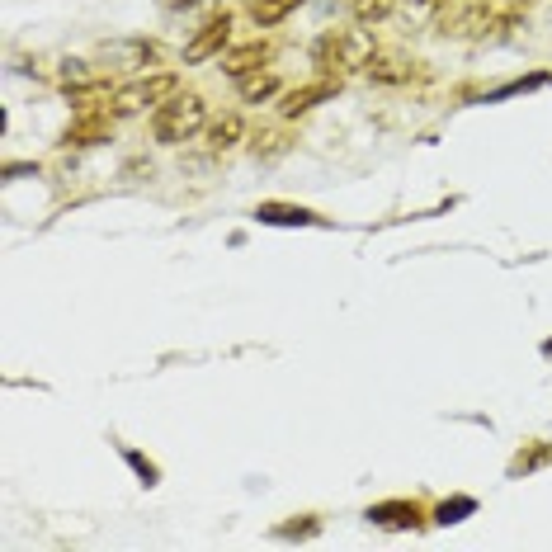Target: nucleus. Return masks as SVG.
<instances>
[{
	"mask_svg": "<svg viewBox=\"0 0 552 552\" xmlns=\"http://www.w3.org/2000/svg\"><path fill=\"white\" fill-rule=\"evenodd\" d=\"M203 123H208V104L199 100V95H170L156 114H151V133H156V142H166V147H180V142H189V137L199 133Z\"/></svg>",
	"mask_w": 552,
	"mask_h": 552,
	"instance_id": "nucleus-1",
	"label": "nucleus"
},
{
	"mask_svg": "<svg viewBox=\"0 0 552 552\" xmlns=\"http://www.w3.org/2000/svg\"><path fill=\"white\" fill-rule=\"evenodd\" d=\"M180 90V81L170 71H151V76H137V81L118 85L114 100H109V114L114 118H133V114H147V109H161Z\"/></svg>",
	"mask_w": 552,
	"mask_h": 552,
	"instance_id": "nucleus-2",
	"label": "nucleus"
},
{
	"mask_svg": "<svg viewBox=\"0 0 552 552\" xmlns=\"http://www.w3.org/2000/svg\"><path fill=\"white\" fill-rule=\"evenodd\" d=\"M368 57H373V43L359 29H331V34L317 38V67L335 71V76L354 67H368Z\"/></svg>",
	"mask_w": 552,
	"mask_h": 552,
	"instance_id": "nucleus-3",
	"label": "nucleus"
},
{
	"mask_svg": "<svg viewBox=\"0 0 552 552\" xmlns=\"http://www.w3.org/2000/svg\"><path fill=\"white\" fill-rule=\"evenodd\" d=\"M227 38H232V15H213L199 29V34L189 38V48H184V62H208V57H218V52L227 48Z\"/></svg>",
	"mask_w": 552,
	"mask_h": 552,
	"instance_id": "nucleus-4",
	"label": "nucleus"
},
{
	"mask_svg": "<svg viewBox=\"0 0 552 552\" xmlns=\"http://www.w3.org/2000/svg\"><path fill=\"white\" fill-rule=\"evenodd\" d=\"M114 114H90V118H76L67 128V137H62V147H95V142H109V133H114V123H109Z\"/></svg>",
	"mask_w": 552,
	"mask_h": 552,
	"instance_id": "nucleus-5",
	"label": "nucleus"
},
{
	"mask_svg": "<svg viewBox=\"0 0 552 552\" xmlns=\"http://www.w3.org/2000/svg\"><path fill=\"white\" fill-rule=\"evenodd\" d=\"M368 81H383V85H402L411 81V76H420L416 62H402V57H387V52H373L368 57Z\"/></svg>",
	"mask_w": 552,
	"mask_h": 552,
	"instance_id": "nucleus-6",
	"label": "nucleus"
},
{
	"mask_svg": "<svg viewBox=\"0 0 552 552\" xmlns=\"http://www.w3.org/2000/svg\"><path fill=\"white\" fill-rule=\"evenodd\" d=\"M255 218L269 222V227H317V213H307V208H293V203H260L255 208Z\"/></svg>",
	"mask_w": 552,
	"mask_h": 552,
	"instance_id": "nucleus-7",
	"label": "nucleus"
},
{
	"mask_svg": "<svg viewBox=\"0 0 552 552\" xmlns=\"http://www.w3.org/2000/svg\"><path fill=\"white\" fill-rule=\"evenodd\" d=\"M265 62H269V43H246L241 52H232V57L222 62V71H227L232 81H246V76H255Z\"/></svg>",
	"mask_w": 552,
	"mask_h": 552,
	"instance_id": "nucleus-8",
	"label": "nucleus"
},
{
	"mask_svg": "<svg viewBox=\"0 0 552 552\" xmlns=\"http://www.w3.org/2000/svg\"><path fill=\"white\" fill-rule=\"evenodd\" d=\"M368 519H373V524H383V529H416L420 510L411 501H383V505H373V510H368Z\"/></svg>",
	"mask_w": 552,
	"mask_h": 552,
	"instance_id": "nucleus-9",
	"label": "nucleus"
},
{
	"mask_svg": "<svg viewBox=\"0 0 552 552\" xmlns=\"http://www.w3.org/2000/svg\"><path fill=\"white\" fill-rule=\"evenodd\" d=\"M335 85L340 81H321V85H307V90H293L284 100V118H298V114H307V109H317L321 100H331Z\"/></svg>",
	"mask_w": 552,
	"mask_h": 552,
	"instance_id": "nucleus-10",
	"label": "nucleus"
},
{
	"mask_svg": "<svg viewBox=\"0 0 552 552\" xmlns=\"http://www.w3.org/2000/svg\"><path fill=\"white\" fill-rule=\"evenodd\" d=\"M241 142V114H222L208 123V147L213 151H227Z\"/></svg>",
	"mask_w": 552,
	"mask_h": 552,
	"instance_id": "nucleus-11",
	"label": "nucleus"
},
{
	"mask_svg": "<svg viewBox=\"0 0 552 552\" xmlns=\"http://www.w3.org/2000/svg\"><path fill=\"white\" fill-rule=\"evenodd\" d=\"M298 5H307V0H251V19L260 29H269V24H279V19L293 15Z\"/></svg>",
	"mask_w": 552,
	"mask_h": 552,
	"instance_id": "nucleus-12",
	"label": "nucleus"
},
{
	"mask_svg": "<svg viewBox=\"0 0 552 552\" xmlns=\"http://www.w3.org/2000/svg\"><path fill=\"white\" fill-rule=\"evenodd\" d=\"M392 5H397V0H350V10L359 24H383V19L392 15Z\"/></svg>",
	"mask_w": 552,
	"mask_h": 552,
	"instance_id": "nucleus-13",
	"label": "nucleus"
},
{
	"mask_svg": "<svg viewBox=\"0 0 552 552\" xmlns=\"http://www.w3.org/2000/svg\"><path fill=\"white\" fill-rule=\"evenodd\" d=\"M543 463H552V444H543V449H529V453H519L515 463H510V477H524V472L543 468Z\"/></svg>",
	"mask_w": 552,
	"mask_h": 552,
	"instance_id": "nucleus-14",
	"label": "nucleus"
},
{
	"mask_svg": "<svg viewBox=\"0 0 552 552\" xmlns=\"http://www.w3.org/2000/svg\"><path fill=\"white\" fill-rule=\"evenodd\" d=\"M274 90H279V81H274V76H246V81H241V95H246L251 104L269 100Z\"/></svg>",
	"mask_w": 552,
	"mask_h": 552,
	"instance_id": "nucleus-15",
	"label": "nucleus"
},
{
	"mask_svg": "<svg viewBox=\"0 0 552 552\" xmlns=\"http://www.w3.org/2000/svg\"><path fill=\"white\" fill-rule=\"evenodd\" d=\"M472 510H477V501H468V496H458V501H444L435 510V519L439 524H458V519H468Z\"/></svg>",
	"mask_w": 552,
	"mask_h": 552,
	"instance_id": "nucleus-16",
	"label": "nucleus"
},
{
	"mask_svg": "<svg viewBox=\"0 0 552 552\" xmlns=\"http://www.w3.org/2000/svg\"><path fill=\"white\" fill-rule=\"evenodd\" d=\"M62 81H67L71 90H76V85H90V67H85V62H67V67H62Z\"/></svg>",
	"mask_w": 552,
	"mask_h": 552,
	"instance_id": "nucleus-17",
	"label": "nucleus"
},
{
	"mask_svg": "<svg viewBox=\"0 0 552 552\" xmlns=\"http://www.w3.org/2000/svg\"><path fill=\"white\" fill-rule=\"evenodd\" d=\"M128 463H133V472H137V477H142V482H156V468H151V463H147V458H142V453H133V449H128Z\"/></svg>",
	"mask_w": 552,
	"mask_h": 552,
	"instance_id": "nucleus-18",
	"label": "nucleus"
},
{
	"mask_svg": "<svg viewBox=\"0 0 552 552\" xmlns=\"http://www.w3.org/2000/svg\"><path fill=\"white\" fill-rule=\"evenodd\" d=\"M425 5H435V0H425Z\"/></svg>",
	"mask_w": 552,
	"mask_h": 552,
	"instance_id": "nucleus-19",
	"label": "nucleus"
}]
</instances>
